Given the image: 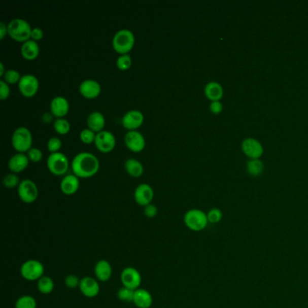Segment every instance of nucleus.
<instances>
[{"label":"nucleus","instance_id":"obj_1","mask_svg":"<svg viewBox=\"0 0 308 308\" xmlns=\"http://www.w3.org/2000/svg\"><path fill=\"white\" fill-rule=\"evenodd\" d=\"M99 162L93 154L81 152L74 156L72 162V169L76 177L89 178L99 171Z\"/></svg>","mask_w":308,"mask_h":308},{"label":"nucleus","instance_id":"obj_2","mask_svg":"<svg viewBox=\"0 0 308 308\" xmlns=\"http://www.w3.org/2000/svg\"><path fill=\"white\" fill-rule=\"evenodd\" d=\"M32 29L27 21L22 18H15L8 25V33L14 40L25 43L30 40Z\"/></svg>","mask_w":308,"mask_h":308},{"label":"nucleus","instance_id":"obj_3","mask_svg":"<svg viewBox=\"0 0 308 308\" xmlns=\"http://www.w3.org/2000/svg\"><path fill=\"white\" fill-rule=\"evenodd\" d=\"M135 45V37L128 29H120L112 39L113 49L120 54H127Z\"/></svg>","mask_w":308,"mask_h":308},{"label":"nucleus","instance_id":"obj_4","mask_svg":"<svg viewBox=\"0 0 308 308\" xmlns=\"http://www.w3.org/2000/svg\"><path fill=\"white\" fill-rule=\"evenodd\" d=\"M184 222L185 226L190 230H193L195 232L204 230L209 223L207 214L199 209H191L187 211L184 216Z\"/></svg>","mask_w":308,"mask_h":308},{"label":"nucleus","instance_id":"obj_5","mask_svg":"<svg viewBox=\"0 0 308 308\" xmlns=\"http://www.w3.org/2000/svg\"><path fill=\"white\" fill-rule=\"evenodd\" d=\"M20 274L24 280L30 282H37L43 276H45V266L37 259H28L22 264Z\"/></svg>","mask_w":308,"mask_h":308},{"label":"nucleus","instance_id":"obj_6","mask_svg":"<svg viewBox=\"0 0 308 308\" xmlns=\"http://www.w3.org/2000/svg\"><path fill=\"white\" fill-rule=\"evenodd\" d=\"M12 146L19 153L27 152L32 147L33 136L27 127H17L13 132Z\"/></svg>","mask_w":308,"mask_h":308},{"label":"nucleus","instance_id":"obj_7","mask_svg":"<svg viewBox=\"0 0 308 308\" xmlns=\"http://www.w3.org/2000/svg\"><path fill=\"white\" fill-rule=\"evenodd\" d=\"M47 167L54 176H63L69 167V160L62 153H51L47 158Z\"/></svg>","mask_w":308,"mask_h":308},{"label":"nucleus","instance_id":"obj_8","mask_svg":"<svg viewBox=\"0 0 308 308\" xmlns=\"http://www.w3.org/2000/svg\"><path fill=\"white\" fill-rule=\"evenodd\" d=\"M17 193L21 201L25 203H33L38 197V188L35 182L30 179H25L18 185Z\"/></svg>","mask_w":308,"mask_h":308},{"label":"nucleus","instance_id":"obj_9","mask_svg":"<svg viewBox=\"0 0 308 308\" xmlns=\"http://www.w3.org/2000/svg\"><path fill=\"white\" fill-rule=\"evenodd\" d=\"M120 281L123 287L136 290L140 288L142 277L140 272L133 267H127L120 273Z\"/></svg>","mask_w":308,"mask_h":308},{"label":"nucleus","instance_id":"obj_10","mask_svg":"<svg viewBox=\"0 0 308 308\" xmlns=\"http://www.w3.org/2000/svg\"><path fill=\"white\" fill-rule=\"evenodd\" d=\"M18 89L21 94L26 98H31L37 94L39 89L38 79L33 74H25L18 82Z\"/></svg>","mask_w":308,"mask_h":308},{"label":"nucleus","instance_id":"obj_11","mask_svg":"<svg viewBox=\"0 0 308 308\" xmlns=\"http://www.w3.org/2000/svg\"><path fill=\"white\" fill-rule=\"evenodd\" d=\"M99 281L97 279H94L90 276L83 277L81 279V283L79 286L80 291L83 296L88 298H93L96 297L100 292V286Z\"/></svg>","mask_w":308,"mask_h":308},{"label":"nucleus","instance_id":"obj_12","mask_svg":"<svg viewBox=\"0 0 308 308\" xmlns=\"http://www.w3.org/2000/svg\"><path fill=\"white\" fill-rule=\"evenodd\" d=\"M94 143L100 152H111L115 148L116 138L111 132L102 130L96 134Z\"/></svg>","mask_w":308,"mask_h":308},{"label":"nucleus","instance_id":"obj_13","mask_svg":"<svg viewBox=\"0 0 308 308\" xmlns=\"http://www.w3.org/2000/svg\"><path fill=\"white\" fill-rule=\"evenodd\" d=\"M134 199L140 206H147L152 203L154 199V190L151 185L141 184L138 185L134 192Z\"/></svg>","mask_w":308,"mask_h":308},{"label":"nucleus","instance_id":"obj_14","mask_svg":"<svg viewBox=\"0 0 308 308\" xmlns=\"http://www.w3.org/2000/svg\"><path fill=\"white\" fill-rule=\"evenodd\" d=\"M144 122V115L141 111L131 110L124 114L121 123L128 130H136Z\"/></svg>","mask_w":308,"mask_h":308},{"label":"nucleus","instance_id":"obj_15","mask_svg":"<svg viewBox=\"0 0 308 308\" xmlns=\"http://www.w3.org/2000/svg\"><path fill=\"white\" fill-rule=\"evenodd\" d=\"M125 144L133 152H140L146 146L145 138L138 130H129L125 135Z\"/></svg>","mask_w":308,"mask_h":308},{"label":"nucleus","instance_id":"obj_16","mask_svg":"<svg viewBox=\"0 0 308 308\" xmlns=\"http://www.w3.org/2000/svg\"><path fill=\"white\" fill-rule=\"evenodd\" d=\"M79 91L87 99H94L100 94L101 86L99 82L92 79L85 80L80 84Z\"/></svg>","mask_w":308,"mask_h":308},{"label":"nucleus","instance_id":"obj_17","mask_svg":"<svg viewBox=\"0 0 308 308\" xmlns=\"http://www.w3.org/2000/svg\"><path fill=\"white\" fill-rule=\"evenodd\" d=\"M242 148L244 154L251 159H259V157L262 156V145L254 139L250 138L243 140Z\"/></svg>","mask_w":308,"mask_h":308},{"label":"nucleus","instance_id":"obj_18","mask_svg":"<svg viewBox=\"0 0 308 308\" xmlns=\"http://www.w3.org/2000/svg\"><path fill=\"white\" fill-rule=\"evenodd\" d=\"M69 101L62 96H56L50 103L51 113L56 118H63L69 111Z\"/></svg>","mask_w":308,"mask_h":308},{"label":"nucleus","instance_id":"obj_19","mask_svg":"<svg viewBox=\"0 0 308 308\" xmlns=\"http://www.w3.org/2000/svg\"><path fill=\"white\" fill-rule=\"evenodd\" d=\"M94 275L95 279L99 280V282L109 281L112 276V267L111 263L106 259L99 260L95 264Z\"/></svg>","mask_w":308,"mask_h":308},{"label":"nucleus","instance_id":"obj_20","mask_svg":"<svg viewBox=\"0 0 308 308\" xmlns=\"http://www.w3.org/2000/svg\"><path fill=\"white\" fill-rule=\"evenodd\" d=\"M133 304L138 308H150L153 304V296L150 292L145 288H138L135 290Z\"/></svg>","mask_w":308,"mask_h":308},{"label":"nucleus","instance_id":"obj_21","mask_svg":"<svg viewBox=\"0 0 308 308\" xmlns=\"http://www.w3.org/2000/svg\"><path fill=\"white\" fill-rule=\"evenodd\" d=\"M62 193L66 195H73L80 188V180L79 177L75 175H67L62 178L60 185Z\"/></svg>","mask_w":308,"mask_h":308},{"label":"nucleus","instance_id":"obj_22","mask_svg":"<svg viewBox=\"0 0 308 308\" xmlns=\"http://www.w3.org/2000/svg\"><path fill=\"white\" fill-rule=\"evenodd\" d=\"M29 164V158L27 155L24 153H17L9 161V167L13 173H19L24 171Z\"/></svg>","mask_w":308,"mask_h":308},{"label":"nucleus","instance_id":"obj_23","mask_svg":"<svg viewBox=\"0 0 308 308\" xmlns=\"http://www.w3.org/2000/svg\"><path fill=\"white\" fill-rule=\"evenodd\" d=\"M40 53V47L38 46L37 41L30 39L28 41L23 43L21 46V54L25 60L33 61L37 59Z\"/></svg>","mask_w":308,"mask_h":308},{"label":"nucleus","instance_id":"obj_24","mask_svg":"<svg viewBox=\"0 0 308 308\" xmlns=\"http://www.w3.org/2000/svg\"><path fill=\"white\" fill-rule=\"evenodd\" d=\"M87 125L92 131H102L105 126V117L99 111H93L87 118Z\"/></svg>","mask_w":308,"mask_h":308},{"label":"nucleus","instance_id":"obj_25","mask_svg":"<svg viewBox=\"0 0 308 308\" xmlns=\"http://www.w3.org/2000/svg\"><path fill=\"white\" fill-rule=\"evenodd\" d=\"M206 96L212 101H219L223 96V89L220 83L211 82L204 87Z\"/></svg>","mask_w":308,"mask_h":308},{"label":"nucleus","instance_id":"obj_26","mask_svg":"<svg viewBox=\"0 0 308 308\" xmlns=\"http://www.w3.org/2000/svg\"><path fill=\"white\" fill-rule=\"evenodd\" d=\"M125 169L129 176L133 177H140L144 173L143 164L135 158H128L125 162Z\"/></svg>","mask_w":308,"mask_h":308},{"label":"nucleus","instance_id":"obj_27","mask_svg":"<svg viewBox=\"0 0 308 308\" xmlns=\"http://www.w3.org/2000/svg\"><path fill=\"white\" fill-rule=\"evenodd\" d=\"M37 289L43 295H50L54 291V280L48 276H43L41 279L37 281Z\"/></svg>","mask_w":308,"mask_h":308},{"label":"nucleus","instance_id":"obj_28","mask_svg":"<svg viewBox=\"0 0 308 308\" xmlns=\"http://www.w3.org/2000/svg\"><path fill=\"white\" fill-rule=\"evenodd\" d=\"M37 302L36 298L29 295L20 296L15 303V308H37Z\"/></svg>","mask_w":308,"mask_h":308},{"label":"nucleus","instance_id":"obj_29","mask_svg":"<svg viewBox=\"0 0 308 308\" xmlns=\"http://www.w3.org/2000/svg\"><path fill=\"white\" fill-rule=\"evenodd\" d=\"M264 165L259 159H251L247 164V171L253 177L260 176L263 172Z\"/></svg>","mask_w":308,"mask_h":308},{"label":"nucleus","instance_id":"obj_30","mask_svg":"<svg viewBox=\"0 0 308 308\" xmlns=\"http://www.w3.org/2000/svg\"><path fill=\"white\" fill-rule=\"evenodd\" d=\"M54 130L60 135H64L70 131L71 125L64 118H58L54 122Z\"/></svg>","mask_w":308,"mask_h":308},{"label":"nucleus","instance_id":"obj_31","mask_svg":"<svg viewBox=\"0 0 308 308\" xmlns=\"http://www.w3.org/2000/svg\"><path fill=\"white\" fill-rule=\"evenodd\" d=\"M134 295H135V290L126 288L123 286H122V288H119L118 294H117L118 298L125 303H133Z\"/></svg>","mask_w":308,"mask_h":308},{"label":"nucleus","instance_id":"obj_32","mask_svg":"<svg viewBox=\"0 0 308 308\" xmlns=\"http://www.w3.org/2000/svg\"><path fill=\"white\" fill-rule=\"evenodd\" d=\"M117 67L119 70L126 71L131 67V56L129 54H121L116 61Z\"/></svg>","mask_w":308,"mask_h":308},{"label":"nucleus","instance_id":"obj_33","mask_svg":"<svg viewBox=\"0 0 308 308\" xmlns=\"http://www.w3.org/2000/svg\"><path fill=\"white\" fill-rule=\"evenodd\" d=\"M3 185L7 187V188H14L16 186H18L20 185V180H19V177H17L16 174H8L3 177Z\"/></svg>","mask_w":308,"mask_h":308},{"label":"nucleus","instance_id":"obj_34","mask_svg":"<svg viewBox=\"0 0 308 308\" xmlns=\"http://www.w3.org/2000/svg\"><path fill=\"white\" fill-rule=\"evenodd\" d=\"M80 139L83 143L91 144L92 142H94L95 139H96V134H95L94 131H92L90 128H84L80 133Z\"/></svg>","mask_w":308,"mask_h":308},{"label":"nucleus","instance_id":"obj_35","mask_svg":"<svg viewBox=\"0 0 308 308\" xmlns=\"http://www.w3.org/2000/svg\"><path fill=\"white\" fill-rule=\"evenodd\" d=\"M3 77H4L5 82H7V83L13 84V83L19 82L22 76H21L20 74L17 71L10 69V70H8L5 73Z\"/></svg>","mask_w":308,"mask_h":308},{"label":"nucleus","instance_id":"obj_36","mask_svg":"<svg viewBox=\"0 0 308 308\" xmlns=\"http://www.w3.org/2000/svg\"><path fill=\"white\" fill-rule=\"evenodd\" d=\"M207 218L210 223H214V224L218 223L222 221V211L218 208H213L207 213Z\"/></svg>","mask_w":308,"mask_h":308},{"label":"nucleus","instance_id":"obj_37","mask_svg":"<svg viewBox=\"0 0 308 308\" xmlns=\"http://www.w3.org/2000/svg\"><path fill=\"white\" fill-rule=\"evenodd\" d=\"M81 283V279L78 276L74 275V274H70V275L66 276L64 279V284L66 287L70 289H74V288H79Z\"/></svg>","mask_w":308,"mask_h":308},{"label":"nucleus","instance_id":"obj_38","mask_svg":"<svg viewBox=\"0 0 308 308\" xmlns=\"http://www.w3.org/2000/svg\"><path fill=\"white\" fill-rule=\"evenodd\" d=\"M62 148V141L56 136H53L47 142V148L51 153L58 152L60 148Z\"/></svg>","mask_w":308,"mask_h":308},{"label":"nucleus","instance_id":"obj_39","mask_svg":"<svg viewBox=\"0 0 308 308\" xmlns=\"http://www.w3.org/2000/svg\"><path fill=\"white\" fill-rule=\"evenodd\" d=\"M27 156H28L29 160L37 163L42 160L43 153L39 148H32L27 151Z\"/></svg>","mask_w":308,"mask_h":308},{"label":"nucleus","instance_id":"obj_40","mask_svg":"<svg viewBox=\"0 0 308 308\" xmlns=\"http://www.w3.org/2000/svg\"><path fill=\"white\" fill-rule=\"evenodd\" d=\"M158 214V209L155 204L150 203L148 206H145L144 207V214L146 217L149 218V219H152V218L156 217V215Z\"/></svg>","mask_w":308,"mask_h":308},{"label":"nucleus","instance_id":"obj_41","mask_svg":"<svg viewBox=\"0 0 308 308\" xmlns=\"http://www.w3.org/2000/svg\"><path fill=\"white\" fill-rule=\"evenodd\" d=\"M10 94V88L9 83L5 82L4 80L0 81V99H6Z\"/></svg>","mask_w":308,"mask_h":308},{"label":"nucleus","instance_id":"obj_42","mask_svg":"<svg viewBox=\"0 0 308 308\" xmlns=\"http://www.w3.org/2000/svg\"><path fill=\"white\" fill-rule=\"evenodd\" d=\"M210 111L214 114H219L222 111V104L220 101H212L210 104Z\"/></svg>","mask_w":308,"mask_h":308},{"label":"nucleus","instance_id":"obj_43","mask_svg":"<svg viewBox=\"0 0 308 308\" xmlns=\"http://www.w3.org/2000/svg\"><path fill=\"white\" fill-rule=\"evenodd\" d=\"M44 37V32L40 27H35L32 29V33H31V38L35 40V41H38V40H41L42 38Z\"/></svg>","mask_w":308,"mask_h":308},{"label":"nucleus","instance_id":"obj_44","mask_svg":"<svg viewBox=\"0 0 308 308\" xmlns=\"http://www.w3.org/2000/svg\"><path fill=\"white\" fill-rule=\"evenodd\" d=\"M8 33V25L3 21L0 22V39H4L6 35Z\"/></svg>","mask_w":308,"mask_h":308},{"label":"nucleus","instance_id":"obj_45","mask_svg":"<svg viewBox=\"0 0 308 308\" xmlns=\"http://www.w3.org/2000/svg\"><path fill=\"white\" fill-rule=\"evenodd\" d=\"M43 116H44V117H43V118H44V121L46 122V123H48L50 120H52V116L54 115H53L52 113H46L45 115Z\"/></svg>","mask_w":308,"mask_h":308},{"label":"nucleus","instance_id":"obj_46","mask_svg":"<svg viewBox=\"0 0 308 308\" xmlns=\"http://www.w3.org/2000/svg\"><path fill=\"white\" fill-rule=\"evenodd\" d=\"M5 73L6 72H5L4 64L1 62L0 63V76H4Z\"/></svg>","mask_w":308,"mask_h":308}]
</instances>
